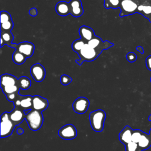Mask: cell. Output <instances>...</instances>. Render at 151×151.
<instances>
[{
	"label": "cell",
	"mask_w": 151,
	"mask_h": 151,
	"mask_svg": "<svg viewBox=\"0 0 151 151\" xmlns=\"http://www.w3.org/2000/svg\"><path fill=\"white\" fill-rule=\"evenodd\" d=\"M148 119H149V121H151V114L149 116V117Z\"/></svg>",
	"instance_id": "74e56055"
},
{
	"label": "cell",
	"mask_w": 151,
	"mask_h": 151,
	"mask_svg": "<svg viewBox=\"0 0 151 151\" xmlns=\"http://www.w3.org/2000/svg\"><path fill=\"white\" fill-rule=\"evenodd\" d=\"M137 13L142 14L151 22V0H139Z\"/></svg>",
	"instance_id": "30bf717a"
},
{
	"label": "cell",
	"mask_w": 151,
	"mask_h": 151,
	"mask_svg": "<svg viewBox=\"0 0 151 151\" xmlns=\"http://www.w3.org/2000/svg\"><path fill=\"white\" fill-rule=\"evenodd\" d=\"M24 133V130L21 128H19L17 130V133L18 134H22Z\"/></svg>",
	"instance_id": "8d00e7d4"
},
{
	"label": "cell",
	"mask_w": 151,
	"mask_h": 151,
	"mask_svg": "<svg viewBox=\"0 0 151 151\" xmlns=\"http://www.w3.org/2000/svg\"><path fill=\"white\" fill-rule=\"evenodd\" d=\"M9 47L15 48L16 50L25 55L27 58L31 57L35 49L34 45L28 41L21 42L18 44L12 43Z\"/></svg>",
	"instance_id": "8992f818"
},
{
	"label": "cell",
	"mask_w": 151,
	"mask_h": 151,
	"mask_svg": "<svg viewBox=\"0 0 151 151\" xmlns=\"http://www.w3.org/2000/svg\"><path fill=\"white\" fill-rule=\"evenodd\" d=\"M14 27V23L12 19L1 23V31H11Z\"/></svg>",
	"instance_id": "4316f807"
},
{
	"label": "cell",
	"mask_w": 151,
	"mask_h": 151,
	"mask_svg": "<svg viewBox=\"0 0 151 151\" xmlns=\"http://www.w3.org/2000/svg\"><path fill=\"white\" fill-rule=\"evenodd\" d=\"M30 73L35 81L41 82L45 78V70L41 64L36 63L31 66Z\"/></svg>",
	"instance_id": "9c48e42d"
},
{
	"label": "cell",
	"mask_w": 151,
	"mask_h": 151,
	"mask_svg": "<svg viewBox=\"0 0 151 151\" xmlns=\"http://www.w3.org/2000/svg\"><path fill=\"white\" fill-rule=\"evenodd\" d=\"M136 50L137 51H139L141 54H143L144 53V50L143 48V47H142L141 46H138L136 47Z\"/></svg>",
	"instance_id": "d590c367"
},
{
	"label": "cell",
	"mask_w": 151,
	"mask_h": 151,
	"mask_svg": "<svg viewBox=\"0 0 151 151\" xmlns=\"http://www.w3.org/2000/svg\"><path fill=\"white\" fill-rule=\"evenodd\" d=\"M29 14L32 17H35L37 15V11L35 8H32L29 11Z\"/></svg>",
	"instance_id": "e575fe53"
},
{
	"label": "cell",
	"mask_w": 151,
	"mask_h": 151,
	"mask_svg": "<svg viewBox=\"0 0 151 151\" xmlns=\"http://www.w3.org/2000/svg\"><path fill=\"white\" fill-rule=\"evenodd\" d=\"M24 111V110L19 107H14V109L9 113V118L15 126L19 125L22 123L24 119H25L26 114Z\"/></svg>",
	"instance_id": "8fae6325"
},
{
	"label": "cell",
	"mask_w": 151,
	"mask_h": 151,
	"mask_svg": "<svg viewBox=\"0 0 151 151\" xmlns=\"http://www.w3.org/2000/svg\"><path fill=\"white\" fill-rule=\"evenodd\" d=\"M1 38L4 41V45L10 46L12 44L14 37L11 31H1Z\"/></svg>",
	"instance_id": "7402d4cb"
},
{
	"label": "cell",
	"mask_w": 151,
	"mask_h": 151,
	"mask_svg": "<svg viewBox=\"0 0 151 151\" xmlns=\"http://www.w3.org/2000/svg\"><path fill=\"white\" fill-rule=\"evenodd\" d=\"M120 0H104V6L106 9H116L120 6Z\"/></svg>",
	"instance_id": "484cf974"
},
{
	"label": "cell",
	"mask_w": 151,
	"mask_h": 151,
	"mask_svg": "<svg viewBox=\"0 0 151 151\" xmlns=\"http://www.w3.org/2000/svg\"><path fill=\"white\" fill-rule=\"evenodd\" d=\"M124 146L126 151H139L137 143L132 141L125 145Z\"/></svg>",
	"instance_id": "83f0119b"
},
{
	"label": "cell",
	"mask_w": 151,
	"mask_h": 151,
	"mask_svg": "<svg viewBox=\"0 0 151 151\" xmlns=\"http://www.w3.org/2000/svg\"><path fill=\"white\" fill-rule=\"evenodd\" d=\"M146 65L147 68L151 71V55H149L146 59Z\"/></svg>",
	"instance_id": "836d02e7"
},
{
	"label": "cell",
	"mask_w": 151,
	"mask_h": 151,
	"mask_svg": "<svg viewBox=\"0 0 151 151\" xmlns=\"http://www.w3.org/2000/svg\"><path fill=\"white\" fill-rule=\"evenodd\" d=\"M139 3V0H120V17H123L137 13Z\"/></svg>",
	"instance_id": "5b68a950"
},
{
	"label": "cell",
	"mask_w": 151,
	"mask_h": 151,
	"mask_svg": "<svg viewBox=\"0 0 151 151\" xmlns=\"http://www.w3.org/2000/svg\"><path fill=\"white\" fill-rule=\"evenodd\" d=\"M133 130L129 126H126L119 134V139L124 145L132 141V136Z\"/></svg>",
	"instance_id": "5bb4252c"
},
{
	"label": "cell",
	"mask_w": 151,
	"mask_h": 151,
	"mask_svg": "<svg viewBox=\"0 0 151 151\" xmlns=\"http://www.w3.org/2000/svg\"><path fill=\"white\" fill-rule=\"evenodd\" d=\"M59 136L64 140H72L74 139L77 134V129L72 124L64 125L58 130Z\"/></svg>",
	"instance_id": "52a82bcc"
},
{
	"label": "cell",
	"mask_w": 151,
	"mask_h": 151,
	"mask_svg": "<svg viewBox=\"0 0 151 151\" xmlns=\"http://www.w3.org/2000/svg\"><path fill=\"white\" fill-rule=\"evenodd\" d=\"M150 81H151V77H150Z\"/></svg>",
	"instance_id": "ab89813d"
},
{
	"label": "cell",
	"mask_w": 151,
	"mask_h": 151,
	"mask_svg": "<svg viewBox=\"0 0 151 151\" xmlns=\"http://www.w3.org/2000/svg\"><path fill=\"white\" fill-rule=\"evenodd\" d=\"M48 106V101L38 95L32 96V109L39 111H44Z\"/></svg>",
	"instance_id": "7c38bea8"
},
{
	"label": "cell",
	"mask_w": 151,
	"mask_h": 151,
	"mask_svg": "<svg viewBox=\"0 0 151 151\" xmlns=\"http://www.w3.org/2000/svg\"><path fill=\"white\" fill-rule=\"evenodd\" d=\"M113 45H114L113 43L107 40L104 45L96 48H92L87 43H86L83 48L77 52L80 59L76 60V62L80 65L84 61H92L96 60L104 50H107Z\"/></svg>",
	"instance_id": "6da1fadb"
},
{
	"label": "cell",
	"mask_w": 151,
	"mask_h": 151,
	"mask_svg": "<svg viewBox=\"0 0 151 151\" xmlns=\"http://www.w3.org/2000/svg\"><path fill=\"white\" fill-rule=\"evenodd\" d=\"M149 135L150 136V137H151V128H150V131H149Z\"/></svg>",
	"instance_id": "f35d334b"
},
{
	"label": "cell",
	"mask_w": 151,
	"mask_h": 151,
	"mask_svg": "<svg viewBox=\"0 0 151 151\" xmlns=\"http://www.w3.org/2000/svg\"><path fill=\"white\" fill-rule=\"evenodd\" d=\"M0 85L1 87L4 86H8L11 85L18 84V79L14 76L9 74H4L1 75Z\"/></svg>",
	"instance_id": "e0dca14e"
},
{
	"label": "cell",
	"mask_w": 151,
	"mask_h": 151,
	"mask_svg": "<svg viewBox=\"0 0 151 151\" xmlns=\"http://www.w3.org/2000/svg\"><path fill=\"white\" fill-rule=\"evenodd\" d=\"M26 59V56L17 50H15L12 54V60L17 64L20 65L23 64Z\"/></svg>",
	"instance_id": "44dd1931"
},
{
	"label": "cell",
	"mask_w": 151,
	"mask_h": 151,
	"mask_svg": "<svg viewBox=\"0 0 151 151\" xmlns=\"http://www.w3.org/2000/svg\"><path fill=\"white\" fill-rule=\"evenodd\" d=\"M11 19H12L11 15L9 12L5 11H2L1 12V23H4Z\"/></svg>",
	"instance_id": "f546056e"
},
{
	"label": "cell",
	"mask_w": 151,
	"mask_h": 151,
	"mask_svg": "<svg viewBox=\"0 0 151 151\" xmlns=\"http://www.w3.org/2000/svg\"><path fill=\"white\" fill-rule=\"evenodd\" d=\"M70 14L74 17H79L83 14V8L80 0H71L69 2Z\"/></svg>",
	"instance_id": "4fadbf2b"
},
{
	"label": "cell",
	"mask_w": 151,
	"mask_h": 151,
	"mask_svg": "<svg viewBox=\"0 0 151 151\" xmlns=\"http://www.w3.org/2000/svg\"><path fill=\"white\" fill-rule=\"evenodd\" d=\"M86 43H87V42L83 40V39L81 38L77 39L74 41L72 43V45H71L72 49L73 50V51H74L77 53L83 48V47L84 46Z\"/></svg>",
	"instance_id": "d4e9b609"
},
{
	"label": "cell",
	"mask_w": 151,
	"mask_h": 151,
	"mask_svg": "<svg viewBox=\"0 0 151 151\" xmlns=\"http://www.w3.org/2000/svg\"><path fill=\"white\" fill-rule=\"evenodd\" d=\"M106 42V41H103L100 37L95 35L91 40L88 41L87 43L92 48H96L103 45H104Z\"/></svg>",
	"instance_id": "603a6c76"
},
{
	"label": "cell",
	"mask_w": 151,
	"mask_h": 151,
	"mask_svg": "<svg viewBox=\"0 0 151 151\" xmlns=\"http://www.w3.org/2000/svg\"><path fill=\"white\" fill-rule=\"evenodd\" d=\"M106 117V114L105 111L101 109L93 111L90 113V123L94 131L100 132L103 130Z\"/></svg>",
	"instance_id": "7a4b0ae2"
},
{
	"label": "cell",
	"mask_w": 151,
	"mask_h": 151,
	"mask_svg": "<svg viewBox=\"0 0 151 151\" xmlns=\"http://www.w3.org/2000/svg\"><path fill=\"white\" fill-rule=\"evenodd\" d=\"M19 107L24 110L32 109V96L29 95L22 96Z\"/></svg>",
	"instance_id": "d6986e66"
},
{
	"label": "cell",
	"mask_w": 151,
	"mask_h": 151,
	"mask_svg": "<svg viewBox=\"0 0 151 151\" xmlns=\"http://www.w3.org/2000/svg\"><path fill=\"white\" fill-rule=\"evenodd\" d=\"M18 85L21 89L27 90L30 87L31 82L29 78L26 76H22L18 78Z\"/></svg>",
	"instance_id": "cb8c5ba5"
},
{
	"label": "cell",
	"mask_w": 151,
	"mask_h": 151,
	"mask_svg": "<svg viewBox=\"0 0 151 151\" xmlns=\"http://www.w3.org/2000/svg\"><path fill=\"white\" fill-rule=\"evenodd\" d=\"M55 11L60 16H67L70 14L69 2L62 1L58 2L55 5Z\"/></svg>",
	"instance_id": "ac0fdd59"
},
{
	"label": "cell",
	"mask_w": 151,
	"mask_h": 151,
	"mask_svg": "<svg viewBox=\"0 0 151 151\" xmlns=\"http://www.w3.org/2000/svg\"><path fill=\"white\" fill-rule=\"evenodd\" d=\"M126 58L128 60V61H129L130 63H133L136 60L137 56L135 53H134L133 52H130L127 54Z\"/></svg>",
	"instance_id": "1f68e13d"
},
{
	"label": "cell",
	"mask_w": 151,
	"mask_h": 151,
	"mask_svg": "<svg viewBox=\"0 0 151 151\" xmlns=\"http://www.w3.org/2000/svg\"><path fill=\"white\" fill-rule=\"evenodd\" d=\"M25 120L29 129L32 131H37L41 127L44 118L41 111L32 109L26 114Z\"/></svg>",
	"instance_id": "3957f363"
},
{
	"label": "cell",
	"mask_w": 151,
	"mask_h": 151,
	"mask_svg": "<svg viewBox=\"0 0 151 151\" xmlns=\"http://www.w3.org/2000/svg\"><path fill=\"white\" fill-rule=\"evenodd\" d=\"M15 124L11 121L9 112L5 111L1 116V137L9 136L13 132Z\"/></svg>",
	"instance_id": "277c9868"
},
{
	"label": "cell",
	"mask_w": 151,
	"mask_h": 151,
	"mask_svg": "<svg viewBox=\"0 0 151 151\" xmlns=\"http://www.w3.org/2000/svg\"><path fill=\"white\" fill-rule=\"evenodd\" d=\"M72 81V78L66 74H63L60 77V82L63 85L66 86Z\"/></svg>",
	"instance_id": "4dcf8cb0"
},
{
	"label": "cell",
	"mask_w": 151,
	"mask_h": 151,
	"mask_svg": "<svg viewBox=\"0 0 151 151\" xmlns=\"http://www.w3.org/2000/svg\"><path fill=\"white\" fill-rule=\"evenodd\" d=\"M1 88L5 96L12 93H19V91L20 89V87L18 84L4 86L1 87Z\"/></svg>",
	"instance_id": "ffe728a7"
},
{
	"label": "cell",
	"mask_w": 151,
	"mask_h": 151,
	"mask_svg": "<svg viewBox=\"0 0 151 151\" xmlns=\"http://www.w3.org/2000/svg\"><path fill=\"white\" fill-rule=\"evenodd\" d=\"M78 33L81 38L87 42L96 35L91 28L85 25H83L79 28Z\"/></svg>",
	"instance_id": "9a60e30c"
},
{
	"label": "cell",
	"mask_w": 151,
	"mask_h": 151,
	"mask_svg": "<svg viewBox=\"0 0 151 151\" xmlns=\"http://www.w3.org/2000/svg\"><path fill=\"white\" fill-rule=\"evenodd\" d=\"M90 102L88 100L84 97H80L76 99L73 103V109L74 112L78 114H83L86 113L89 107Z\"/></svg>",
	"instance_id": "ba28073f"
},
{
	"label": "cell",
	"mask_w": 151,
	"mask_h": 151,
	"mask_svg": "<svg viewBox=\"0 0 151 151\" xmlns=\"http://www.w3.org/2000/svg\"><path fill=\"white\" fill-rule=\"evenodd\" d=\"M139 151L149 149L151 146V137L149 134L142 132L140 139L137 143Z\"/></svg>",
	"instance_id": "2e32d148"
},
{
	"label": "cell",
	"mask_w": 151,
	"mask_h": 151,
	"mask_svg": "<svg viewBox=\"0 0 151 151\" xmlns=\"http://www.w3.org/2000/svg\"><path fill=\"white\" fill-rule=\"evenodd\" d=\"M142 133V131L140 130H139V129L133 130L132 136V141L137 143L140 139Z\"/></svg>",
	"instance_id": "f1b7e54d"
},
{
	"label": "cell",
	"mask_w": 151,
	"mask_h": 151,
	"mask_svg": "<svg viewBox=\"0 0 151 151\" xmlns=\"http://www.w3.org/2000/svg\"><path fill=\"white\" fill-rule=\"evenodd\" d=\"M18 95H19V93H12V94L6 95V97L8 101L13 103L15 100V99H17Z\"/></svg>",
	"instance_id": "d6a6232c"
}]
</instances>
